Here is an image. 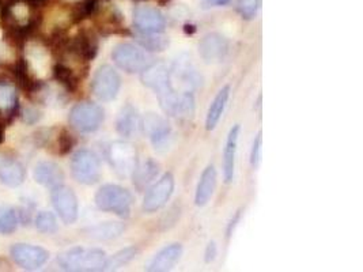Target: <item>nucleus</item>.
<instances>
[{
  "label": "nucleus",
  "instance_id": "33",
  "mask_svg": "<svg viewBox=\"0 0 363 272\" xmlns=\"http://www.w3.org/2000/svg\"><path fill=\"white\" fill-rule=\"evenodd\" d=\"M22 115H23L25 123L33 124V123L38 121L40 118H41V110L37 109V108H34V106H26V108L23 109Z\"/></svg>",
  "mask_w": 363,
  "mask_h": 272
},
{
  "label": "nucleus",
  "instance_id": "36",
  "mask_svg": "<svg viewBox=\"0 0 363 272\" xmlns=\"http://www.w3.org/2000/svg\"><path fill=\"white\" fill-rule=\"evenodd\" d=\"M230 0H201L204 7H219V6H226Z\"/></svg>",
  "mask_w": 363,
  "mask_h": 272
},
{
  "label": "nucleus",
  "instance_id": "35",
  "mask_svg": "<svg viewBox=\"0 0 363 272\" xmlns=\"http://www.w3.org/2000/svg\"><path fill=\"white\" fill-rule=\"evenodd\" d=\"M216 252H218V249H216L215 242H210L208 246H207V251H206V261H207V263L213 261L215 259V256H216Z\"/></svg>",
  "mask_w": 363,
  "mask_h": 272
},
{
  "label": "nucleus",
  "instance_id": "16",
  "mask_svg": "<svg viewBox=\"0 0 363 272\" xmlns=\"http://www.w3.org/2000/svg\"><path fill=\"white\" fill-rule=\"evenodd\" d=\"M33 176L35 183L47 188L59 187L65 180L62 169L50 161H43L37 164L34 168Z\"/></svg>",
  "mask_w": 363,
  "mask_h": 272
},
{
  "label": "nucleus",
  "instance_id": "25",
  "mask_svg": "<svg viewBox=\"0 0 363 272\" xmlns=\"http://www.w3.org/2000/svg\"><path fill=\"white\" fill-rule=\"evenodd\" d=\"M138 255V249L130 246V248H125V249H121L120 252H117L112 257H108L106 259V264H105V268L106 270H117V268H121L123 266L128 264L130 261H133V259Z\"/></svg>",
  "mask_w": 363,
  "mask_h": 272
},
{
  "label": "nucleus",
  "instance_id": "3",
  "mask_svg": "<svg viewBox=\"0 0 363 272\" xmlns=\"http://www.w3.org/2000/svg\"><path fill=\"white\" fill-rule=\"evenodd\" d=\"M108 256L101 249L72 248L59 256L63 268L71 271H101L105 268Z\"/></svg>",
  "mask_w": 363,
  "mask_h": 272
},
{
  "label": "nucleus",
  "instance_id": "28",
  "mask_svg": "<svg viewBox=\"0 0 363 272\" xmlns=\"http://www.w3.org/2000/svg\"><path fill=\"white\" fill-rule=\"evenodd\" d=\"M140 44L143 50L147 51H164L169 45V41L164 37H160L158 34H143V37L140 38Z\"/></svg>",
  "mask_w": 363,
  "mask_h": 272
},
{
  "label": "nucleus",
  "instance_id": "17",
  "mask_svg": "<svg viewBox=\"0 0 363 272\" xmlns=\"http://www.w3.org/2000/svg\"><path fill=\"white\" fill-rule=\"evenodd\" d=\"M182 244H172L161 249L150 263V271H167L173 268L182 256Z\"/></svg>",
  "mask_w": 363,
  "mask_h": 272
},
{
  "label": "nucleus",
  "instance_id": "5",
  "mask_svg": "<svg viewBox=\"0 0 363 272\" xmlns=\"http://www.w3.org/2000/svg\"><path fill=\"white\" fill-rule=\"evenodd\" d=\"M71 173L74 178L83 186H93L101 177L99 157L90 150H79L71 161Z\"/></svg>",
  "mask_w": 363,
  "mask_h": 272
},
{
  "label": "nucleus",
  "instance_id": "13",
  "mask_svg": "<svg viewBox=\"0 0 363 272\" xmlns=\"http://www.w3.org/2000/svg\"><path fill=\"white\" fill-rule=\"evenodd\" d=\"M25 56L28 64L34 75L40 79H45L50 75L52 57L48 50L38 42H28L25 47Z\"/></svg>",
  "mask_w": 363,
  "mask_h": 272
},
{
  "label": "nucleus",
  "instance_id": "26",
  "mask_svg": "<svg viewBox=\"0 0 363 272\" xmlns=\"http://www.w3.org/2000/svg\"><path fill=\"white\" fill-rule=\"evenodd\" d=\"M18 226L17 212L7 205H0V233H13Z\"/></svg>",
  "mask_w": 363,
  "mask_h": 272
},
{
  "label": "nucleus",
  "instance_id": "10",
  "mask_svg": "<svg viewBox=\"0 0 363 272\" xmlns=\"http://www.w3.org/2000/svg\"><path fill=\"white\" fill-rule=\"evenodd\" d=\"M174 191V177L170 173L164 174L152 187L150 188L143 200L146 212H155L165 205Z\"/></svg>",
  "mask_w": 363,
  "mask_h": 272
},
{
  "label": "nucleus",
  "instance_id": "31",
  "mask_svg": "<svg viewBox=\"0 0 363 272\" xmlns=\"http://www.w3.org/2000/svg\"><path fill=\"white\" fill-rule=\"evenodd\" d=\"M262 147H263V134L259 132L253 142L252 153H250V164H252L253 169L259 168V165L262 162Z\"/></svg>",
  "mask_w": 363,
  "mask_h": 272
},
{
  "label": "nucleus",
  "instance_id": "23",
  "mask_svg": "<svg viewBox=\"0 0 363 272\" xmlns=\"http://www.w3.org/2000/svg\"><path fill=\"white\" fill-rule=\"evenodd\" d=\"M0 181L7 187L21 186L23 181V168L16 161L4 158L0 164Z\"/></svg>",
  "mask_w": 363,
  "mask_h": 272
},
{
  "label": "nucleus",
  "instance_id": "19",
  "mask_svg": "<svg viewBox=\"0 0 363 272\" xmlns=\"http://www.w3.org/2000/svg\"><path fill=\"white\" fill-rule=\"evenodd\" d=\"M240 137V125H234L228 135L225 150H223V176L225 181L231 183L235 169V155H237V144Z\"/></svg>",
  "mask_w": 363,
  "mask_h": 272
},
{
  "label": "nucleus",
  "instance_id": "6",
  "mask_svg": "<svg viewBox=\"0 0 363 272\" xmlns=\"http://www.w3.org/2000/svg\"><path fill=\"white\" fill-rule=\"evenodd\" d=\"M104 121V110L97 103L81 102L69 113L71 125L81 132H93L99 130Z\"/></svg>",
  "mask_w": 363,
  "mask_h": 272
},
{
  "label": "nucleus",
  "instance_id": "38",
  "mask_svg": "<svg viewBox=\"0 0 363 272\" xmlns=\"http://www.w3.org/2000/svg\"><path fill=\"white\" fill-rule=\"evenodd\" d=\"M1 34L3 33H1V29H0V38H1Z\"/></svg>",
  "mask_w": 363,
  "mask_h": 272
},
{
  "label": "nucleus",
  "instance_id": "15",
  "mask_svg": "<svg viewBox=\"0 0 363 272\" xmlns=\"http://www.w3.org/2000/svg\"><path fill=\"white\" fill-rule=\"evenodd\" d=\"M229 51L228 40L218 33L204 35L199 42V53L206 62H219Z\"/></svg>",
  "mask_w": 363,
  "mask_h": 272
},
{
  "label": "nucleus",
  "instance_id": "24",
  "mask_svg": "<svg viewBox=\"0 0 363 272\" xmlns=\"http://www.w3.org/2000/svg\"><path fill=\"white\" fill-rule=\"evenodd\" d=\"M157 174H158V165L152 159H149L140 165H136L133 173V184L139 189H143L157 177Z\"/></svg>",
  "mask_w": 363,
  "mask_h": 272
},
{
  "label": "nucleus",
  "instance_id": "34",
  "mask_svg": "<svg viewBox=\"0 0 363 272\" xmlns=\"http://www.w3.org/2000/svg\"><path fill=\"white\" fill-rule=\"evenodd\" d=\"M13 57H14L13 50L6 42H3L0 38V59L3 62H10Z\"/></svg>",
  "mask_w": 363,
  "mask_h": 272
},
{
  "label": "nucleus",
  "instance_id": "1",
  "mask_svg": "<svg viewBox=\"0 0 363 272\" xmlns=\"http://www.w3.org/2000/svg\"><path fill=\"white\" fill-rule=\"evenodd\" d=\"M142 82L155 91L166 115L174 118H189L195 110L192 93H177L172 85V72L164 64H155L142 71Z\"/></svg>",
  "mask_w": 363,
  "mask_h": 272
},
{
  "label": "nucleus",
  "instance_id": "18",
  "mask_svg": "<svg viewBox=\"0 0 363 272\" xmlns=\"http://www.w3.org/2000/svg\"><path fill=\"white\" fill-rule=\"evenodd\" d=\"M216 178H218V173L213 165L207 166L201 173L198 187H196V193H195V203L198 207H204L213 198L215 187H216Z\"/></svg>",
  "mask_w": 363,
  "mask_h": 272
},
{
  "label": "nucleus",
  "instance_id": "9",
  "mask_svg": "<svg viewBox=\"0 0 363 272\" xmlns=\"http://www.w3.org/2000/svg\"><path fill=\"white\" fill-rule=\"evenodd\" d=\"M133 25L142 34H160L165 30L164 14L152 6H138L133 10Z\"/></svg>",
  "mask_w": 363,
  "mask_h": 272
},
{
  "label": "nucleus",
  "instance_id": "20",
  "mask_svg": "<svg viewBox=\"0 0 363 272\" xmlns=\"http://www.w3.org/2000/svg\"><path fill=\"white\" fill-rule=\"evenodd\" d=\"M140 127H142V123L136 109L133 105H125L120 110L117 118V123H116L117 132L124 137H133L138 134Z\"/></svg>",
  "mask_w": 363,
  "mask_h": 272
},
{
  "label": "nucleus",
  "instance_id": "22",
  "mask_svg": "<svg viewBox=\"0 0 363 272\" xmlns=\"http://www.w3.org/2000/svg\"><path fill=\"white\" fill-rule=\"evenodd\" d=\"M125 230V226L120 222H104L96 226H91L86 230L87 236L93 239L99 241H109L120 237L123 232Z\"/></svg>",
  "mask_w": 363,
  "mask_h": 272
},
{
  "label": "nucleus",
  "instance_id": "11",
  "mask_svg": "<svg viewBox=\"0 0 363 272\" xmlns=\"http://www.w3.org/2000/svg\"><path fill=\"white\" fill-rule=\"evenodd\" d=\"M52 203L57 215L66 225H72L78 220V199L72 189L63 186L53 188Z\"/></svg>",
  "mask_w": 363,
  "mask_h": 272
},
{
  "label": "nucleus",
  "instance_id": "7",
  "mask_svg": "<svg viewBox=\"0 0 363 272\" xmlns=\"http://www.w3.org/2000/svg\"><path fill=\"white\" fill-rule=\"evenodd\" d=\"M121 86L120 75L111 66H101L93 79V93L99 101L108 102L115 100Z\"/></svg>",
  "mask_w": 363,
  "mask_h": 272
},
{
  "label": "nucleus",
  "instance_id": "32",
  "mask_svg": "<svg viewBox=\"0 0 363 272\" xmlns=\"http://www.w3.org/2000/svg\"><path fill=\"white\" fill-rule=\"evenodd\" d=\"M13 14L19 21V23L25 25L28 22V18H29V8L23 3H18L13 7Z\"/></svg>",
  "mask_w": 363,
  "mask_h": 272
},
{
  "label": "nucleus",
  "instance_id": "37",
  "mask_svg": "<svg viewBox=\"0 0 363 272\" xmlns=\"http://www.w3.org/2000/svg\"><path fill=\"white\" fill-rule=\"evenodd\" d=\"M3 159H4V157L0 154V164H1V161H3Z\"/></svg>",
  "mask_w": 363,
  "mask_h": 272
},
{
  "label": "nucleus",
  "instance_id": "12",
  "mask_svg": "<svg viewBox=\"0 0 363 272\" xmlns=\"http://www.w3.org/2000/svg\"><path fill=\"white\" fill-rule=\"evenodd\" d=\"M11 257L18 266L34 270L40 268L50 260V252L41 246L30 244H17L11 248Z\"/></svg>",
  "mask_w": 363,
  "mask_h": 272
},
{
  "label": "nucleus",
  "instance_id": "27",
  "mask_svg": "<svg viewBox=\"0 0 363 272\" xmlns=\"http://www.w3.org/2000/svg\"><path fill=\"white\" fill-rule=\"evenodd\" d=\"M35 227L41 232V233H47L52 234L57 230V221L55 218V215L50 211H43L37 215L35 218Z\"/></svg>",
  "mask_w": 363,
  "mask_h": 272
},
{
  "label": "nucleus",
  "instance_id": "29",
  "mask_svg": "<svg viewBox=\"0 0 363 272\" xmlns=\"http://www.w3.org/2000/svg\"><path fill=\"white\" fill-rule=\"evenodd\" d=\"M262 0H238L237 7L240 14L247 19H252L257 14Z\"/></svg>",
  "mask_w": 363,
  "mask_h": 272
},
{
  "label": "nucleus",
  "instance_id": "4",
  "mask_svg": "<svg viewBox=\"0 0 363 272\" xmlns=\"http://www.w3.org/2000/svg\"><path fill=\"white\" fill-rule=\"evenodd\" d=\"M112 57L116 66L128 74L142 72L154 63V59L143 48L128 42L118 44L113 50Z\"/></svg>",
  "mask_w": 363,
  "mask_h": 272
},
{
  "label": "nucleus",
  "instance_id": "14",
  "mask_svg": "<svg viewBox=\"0 0 363 272\" xmlns=\"http://www.w3.org/2000/svg\"><path fill=\"white\" fill-rule=\"evenodd\" d=\"M142 125L155 149L158 150L162 147L167 149L169 140L172 137V128L165 119H162L155 113H147L146 118L143 119Z\"/></svg>",
  "mask_w": 363,
  "mask_h": 272
},
{
  "label": "nucleus",
  "instance_id": "2",
  "mask_svg": "<svg viewBox=\"0 0 363 272\" xmlns=\"http://www.w3.org/2000/svg\"><path fill=\"white\" fill-rule=\"evenodd\" d=\"M96 204L101 211L127 218L133 210V196L125 188L106 184L97 191Z\"/></svg>",
  "mask_w": 363,
  "mask_h": 272
},
{
  "label": "nucleus",
  "instance_id": "8",
  "mask_svg": "<svg viewBox=\"0 0 363 272\" xmlns=\"http://www.w3.org/2000/svg\"><path fill=\"white\" fill-rule=\"evenodd\" d=\"M108 158L111 165L120 176H133V170L138 165L136 150L128 142H113L109 147Z\"/></svg>",
  "mask_w": 363,
  "mask_h": 272
},
{
  "label": "nucleus",
  "instance_id": "21",
  "mask_svg": "<svg viewBox=\"0 0 363 272\" xmlns=\"http://www.w3.org/2000/svg\"><path fill=\"white\" fill-rule=\"evenodd\" d=\"M230 97V86H225L222 87L218 94L215 96L214 101L211 102L208 112H207V119H206V128L208 131H213L215 127L218 125L219 120L222 118L225 108L228 105Z\"/></svg>",
  "mask_w": 363,
  "mask_h": 272
},
{
  "label": "nucleus",
  "instance_id": "30",
  "mask_svg": "<svg viewBox=\"0 0 363 272\" xmlns=\"http://www.w3.org/2000/svg\"><path fill=\"white\" fill-rule=\"evenodd\" d=\"M16 103V89L10 85H0V109H9Z\"/></svg>",
  "mask_w": 363,
  "mask_h": 272
}]
</instances>
